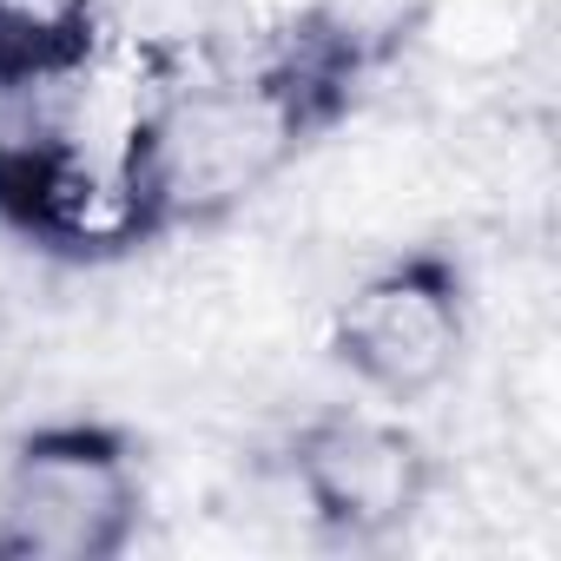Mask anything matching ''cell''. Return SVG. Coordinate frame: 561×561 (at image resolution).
<instances>
[{"label":"cell","instance_id":"cell-1","mask_svg":"<svg viewBox=\"0 0 561 561\" xmlns=\"http://www.w3.org/2000/svg\"><path fill=\"white\" fill-rule=\"evenodd\" d=\"M377 54V34L351 14H305L257 60L165 87L113 165L126 238L146 244L165 231H198L251 205L351 106Z\"/></svg>","mask_w":561,"mask_h":561},{"label":"cell","instance_id":"cell-2","mask_svg":"<svg viewBox=\"0 0 561 561\" xmlns=\"http://www.w3.org/2000/svg\"><path fill=\"white\" fill-rule=\"evenodd\" d=\"M146 522V476L113 423L67 416L14 443L0 476V561H113Z\"/></svg>","mask_w":561,"mask_h":561},{"label":"cell","instance_id":"cell-3","mask_svg":"<svg viewBox=\"0 0 561 561\" xmlns=\"http://www.w3.org/2000/svg\"><path fill=\"white\" fill-rule=\"evenodd\" d=\"M337 364L383 403L443 390L469 351V277L449 251L423 244L377 264L331 318Z\"/></svg>","mask_w":561,"mask_h":561},{"label":"cell","instance_id":"cell-4","mask_svg":"<svg viewBox=\"0 0 561 561\" xmlns=\"http://www.w3.org/2000/svg\"><path fill=\"white\" fill-rule=\"evenodd\" d=\"M291 489L311 522L337 541H383L410 528L436 489L423 436L383 416L324 410L291 436Z\"/></svg>","mask_w":561,"mask_h":561},{"label":"cell","instance_id":"cell-5","mask_svg":"<svg viewBox=\"0 0 561 561\" xmlns=\"http://www.w3.org/2000/svg\"><path fill=\"white\" fill-rule=\"evenodd\" d=\"M0 231L54 257H113L133 251L119 172H93L73 139H0Z\"/></svg>","mask_w":561,"mask_h":561},{"label":"cell","instance_id":"cell-6","mask_svg":"<svg viewBox=\"0 0 561 561\" xmlns=\"http://www.w3.org/2000/svg\"><path fill=\"white\" fill-rule=\"evenodd\" d=\"M93 0H0V93L60 87L93 60Z\"/></svg>","mask_w":561,"mask_h":561}]
</instances>
